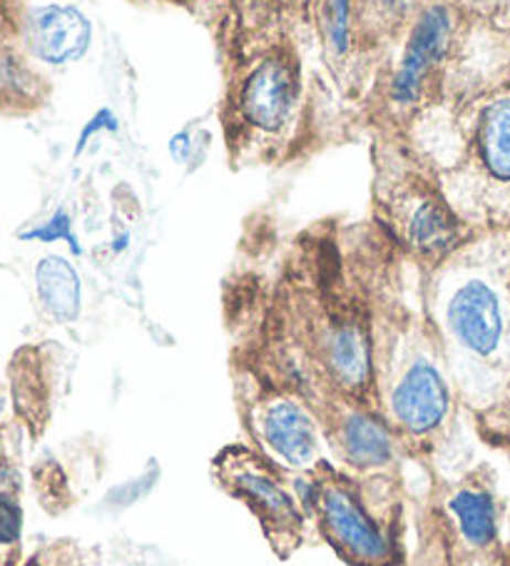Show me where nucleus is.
Listing matches in <instances>:
<instances>
[{"label": "nucleus", "instance_id": "obj_1", "mask_svg": "<svg viewBox=\"0 0 510 566\" xmlns=\"http://www.w3.org/2000/svg\"><path fill=\"white\" fill-rule=\"evenodd\" d=\"M354 476L327 472L314 484V512L333 552L349 566H399L396 510Z\"/></svg>", "mask_w": 510, "mask_h": 566}, {"label": "nucleus", "instance_id": "obj_2", "mask_svg": "<svg viewBox=\"0 0 510 566\" xmlns=\"http://www.w3.org/2000/svg\"><path fill=\"white\" fill-rule=\"evenodd\" d=\"M214 476L257 516L274 552L289 554L301 544L304 506L287 476L249 447H227L214 460Z\"/></svg>", "mask_w": 510, "mask_h": 566}, {"label": "nucleus", "instance_id": "obj_3", "mask_svg": "<svg viewBox=\"0 0 510 566\" xmlns=\"http://www.w3.org/2000/svg\"><path fill=\"white\" fill-rule=\"evenodd\" d=\"M450 35H454V15L448 8L431 6L421 13L394 77V101L399 105H414L418 101L431 73L448 53Z\"/></svg>", "mask_w": 510, "mask_h": 566}, {"label": "nucleus", "instance_id": "obj_4", "mask_svg": "<svg viewBox=\"0 0 510 566\" xmlns=\"http://www.w3.org/2000/svg\"><path fill=\"white\" fill-rule=\"evenodd\" d=\"M259 437L291 470H314L319 462V429L307 409L294 399L274 397L259 409Z\"/></svg>", "mask_w": 510, "mask_h": 566}, {"label": "nucleus", "instance_id": "obj_5", "mask_svg": "<svg viewBox=\"0 0 510 566\" xmlns=\"http://www.w3.org/2000/svg\"><path fill=\"white\" fill-rule=\"evenodd\" d=\"M448 385L426 359H418L394 389V415L399 424L414 434L438 427L448 415Z\"/></svg>", "mask_w": 510, "mask_h": 566}, {"label": "nucleus", "instance_id": "obj_6", "mask_svg": "<svg viewBox=\"0 0 510 566\" xmlns=\"http://www.w3.org/2000/svg\"><path fill=\"white\" fill-rule=\"evenodd\" d=\"M450 514L460 539L470 549H488L500 544V502L496 480L488 472L474 474L458 486L450 496Z\"/></svg>", "mask_w": 510, "mask_h": 566}, {"label": "nucleus", "instance_id": "obj_7", "mask_svg": "<svg viewBox=\"0 0 510 566\" xmlns=\"http://www.w3.org/2000/svg\"><path fill=\"white\" fill-rule=\"evenodd\" d=\"M294 101H297V81L291 67L277 57L264 61L242 91L244 115L264 130L279 128L289 118Z\"/></svg>", "mask_w": 510, "mask_h": 566}, {"label": "nucleus", "instance_id": "obj_8", "mask_svg": "<svg viewBox=\"0 0 510 566\" xmlns=\"http://www.w3.org/2000/svg\"><path fill=\"white\" fill-rule=\"evenodd\" d=\"M28 35H31L33 51L41 61L63 65L77 61L91 45V23L75 8L47 6L33 13Z\"/></svg>", "mask_w": 510, "mask_h": 566}, {"label": "nucleus", "instance_id": "obj_9", "mask_svg": "<svg viewBox=\"0 0 510 566\" xmlns=\"http://www.w3.org/2000/svg\"><path fill=\"white\" fill-rule=\"evenodd\" d=\"M406 238L418 255L444 258L458 245L460 222L444 200L436 195H426L411 212Z\"/></svg>", "mask_w": 510, "mask_h": 566}, {"label": "nucleus", "instance_id": "obj_10", "mask_svg": "<svg viewBox=\"0 0 510 566\" xmlns=\"http://www.w3.org/2000/svg\"><path fill=\"white\" fill-rule=\"evenodd\" d=\"M476 150L490 178L510 188V91L490 97L480 113Z\"/></svg>", "mask_w": 510, "mask_h": 566}, {"label": "nucleus", "instance_id": "obj_11", "mask_svg": "<svg viewBox=\"0 0 510 566\" xmlns=\"http://www.w3.org/2000/svg\"><path fill=\"white\" fill-rule=\"evenodd\" d=\"M35 287L43 307L55 319L71 322L81 312V280L71 262L63 258H45L35 268Z\"/></svg>", "mask_w": 510, "mask_h": 566}, {"label": "nucleus", "instance_id": "obj_12", "mask_svg": "<svg viewBox=\"0 0 510 566\" xmlns=\"http://www.w3.org/2000/svg\"><path fill=\"white\" fill-rule=\"evenodd\" d=\"M329 359L344 385H364L371 375V347L366 332L357 322H347L331 332Z\"/></svg>", "mask_w": 510, "mask_h": 566}, {"label": "nucleus", "instance_id": "obj_13", "mask_svg": "<svg viewBox=\"0 0 510 566\" xmlns=\"http://www.w3.org/2000/svg\"><path fill=\"white\" fill-rule=\"evenodd\" d=\"M341 442H344V452L351 464L357 467L384 464L391 454L389 432L366 415L349 417V422L341 429Z\"/></svg>", "mask_w": 510, "mask_h": 566}, {"label": "nucleus", "instance_id": "obj_14", "mask_svg": "<svg viewBox=\"0 0 510 566\" xmlns=\"http://www.w3.org/2000/svg\"><path fill=\"white\" fill-rule=\"evenodd\" d=\"M327 35L337 53H344L351 35V0H329L327 3Z\"/></svg>", "mask_w": 510, "mask_h": 566}, {"label": "nucleus", "instance_id": "obj_15", "mask_svg": "<svg viewBox=\"0 0 510 566\" xmlns=\"http://www.w3.org/2000/svg\"><path fill=\"white\" fill-rule=\"evenodd\" d=\"M21 534V510L8 494H0V542L8 544Z\"/></svg>", "mask_w": 510, "mask_h": 566}, {"label": "nucleus", "instance_id": "obj_16", "mask_svg": "<svg viewBox=\"0 0 510 566\" xmlns=\"http://www.w3.org/2000/svg\"><path fill=\"white\" fill-rule=\"evenodd\" d=\"M381 3H384L386 11H391V13L401 15V13H406L408 8L416 3V0H381Z\"/></svg>", "mask_w": 510, "mask_h": 566}, {"label": "nucleus", "instance_id": "obj_17", "mask_svg": "<svg viewBox=\"0 0 510 566\" xmlns=\"http://www.w3.org/2000/svg\"><path fill=\"white\" fill-rule=\"evenodd\" d=\"M25 566H43V564H41V562H38V559H33V562H28Z\"/></svg>", "mask_w": 510, "mask_h": 566}]
</instances>
